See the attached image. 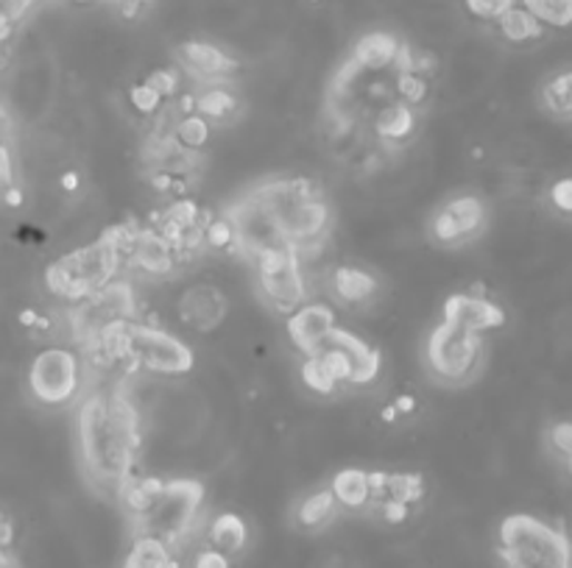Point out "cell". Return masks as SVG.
<instances>
[{"label":"cell","mask_w":572,"mask_h":568,"mask_svg":"<svg viewBox=\"0 0 572 568\" xmlns=\"http://www.w3.org/2000/svg\"><path fill=\"white\" fill-rule=\"evenodd\" d=\"M494 26H497V34L503 37L509 46H531V42L544 40V34L550 31L548 26L539 23V20L533 18L525 7H520V3L511 7Z\"/></svg>","instance_id":"obj_22"},{"label":"cell","mask_w":572,"mask_h":568,"mask_svg":"<svg viewBox=\"0 0 572 568\" xmlns=\"http://www.w3.org/2000/svg\"><path fill=\"white\" fill-rule=\"evenodd\" d=\"M3 201H7V207L12 209L23 207V190H20L18 185H9L7 190H3Z\"/></svg>","instance_id":"obj_39"},{"label":"cell","mask_w":572,"mask_h":568,"mask_svg":"<svg viewBox=\"0 0 572 568\" xmlns=\"http://www.w3.org/2000/svg\"><path fill=\"white\" fill-rule=\"evenodd\" d=\"M486 223L489 209L481 196H455L436 209L431 218V235L444 246H455L481 237Z\"/></svg>","instance_id":"obj_9"},{"label":"cell","mask_w":572,"mask_h":568,"mask_svg":"<svg viewBox=\"0 0 572 568\" xmlns=\"http://www.w3.org/2000/svg\"><path fill=\"white\" fill-rule=\"evenodd\" d=\"M76 3H90V0H76Z\"/></svg>","instance_id":"obj_44"},{"label":"cell","mask_w":572,"mask_h":568,"mask_svg":"<svg viewBox=\"0 0 572 568\" xmlns=\"http://www.w3.org/2000/svg\"><path fill=\"white\" fill-rule=\"evenodd\" d=\"M338 510L341 507L335 501L333 490L318 488L299 501V507H296V524L302 529H307V532H318V529L329 527L335 521Z\"/></svg>","instance_id":"obj_23"},{"label":"cell","mask_w":572,"mask_h":568,"mask_svg":"<svg viewBox=\"0 0 572 568\" xmlns=\"http://www.w3.org/2000/svg\"><path fill=\"white\" fill-rule=\"evenodd\" d=\"M129 101L140 114H157L159 107H162V98H159L157 92L146 84V81H140V84L131 87Z\"/></svg>","instance_id":"obj_35"},{"label":"cell","mask_w":572,"mask_h":568,"mask_svg":"<svg viewBox=\"0 0 572 568\" xmlns=\"http://www.w3.org/2000/svg\"><path fill=\"white\" fill-rule=\"evenodd\" d=\"M252 265L257 270V285H260L263 301L274 312L288 318L307 301V279L294 246L266 248L255 253Z\"/></svg>","instance_id":"obj_5"},{"label":"cell","mask_w":572,"mask_h":568,"mask_svg":"<svg viewBox=\"0 0 572 568\" xmlns=\"http://www.w3.org/2000/svg\"><path fill=\"white\" fill-rule=\"evenodd\" d=\"M29 388L40 405H68L81 388V360L65 346H48L31 360Z\"/></svg>","instance_id":"obj_7"},{"label":"cell","mask_w":572,"mask_h":568,"mask_svg":"<svg viewBox=\"0 0 572 568\" xmlns=\"http://www.w3.org/2000/svg\"><path fill=\"white\" fill-rule=\"evenodd\" d=\"M338 321H335V310L322 301H305L296 312H290L285 318V329H288V338L296 349L305 357L316 355L324 343L329 340V335L335 332Z\"/></svg>","instance_id":"obj_11"},{"label":"cell","mask_w":572,"mask_h":568,"mask_svg":"<svg viewBox=\"0 0 572 568\" xmlns=\"http://www.w3.org/2000/svg\"><path fill=\"white\" fill-rule=\"evenodd\" d=\"M238 98L233 90L221 84H210L196 96V114H201L205 120H227L238 112Z\"/></svg>","instance_id":"obj_26"},{"label":"cell","mask_w":572,"mask_h":568,"mask_svg":"<svg viewBox=\"0 0 572 568\" xmlns=\"http://www.w3.org/2000/svg\"><path fill=\"white\" fill-rule=\"evenodd\" d=\"M335 501H338L341 510H366L372 507V485H368V471L363 468H344L333 477L329 482Z\"/></svg>","instance_id":"obj_21"},{"label":"cell","mask_w":572,"mask_h":568,"mask_svg":"<svg viewBox=\"0 0 572 568\" xmlns=\"http://www.w3.org/2000/svg\"><path fill=\"white\" fill-rule=\"evenodd\" d=\"M544 446H548L550 457L564 466L566 477L572 479V418H559L544 432Z\"/></svg>","instance_id":"obj_28"},{"label":"cell","mask_w":572,"mask_h":568,"mask_svg":"<svg viewBox=\"0 0 572 568\" xmlns=\"http://www.w3.org/2000/svg\"><path fill=\"white\" fill-rule=\"evenodd\" d=\"M129 262L146 276H168L170 270L176 268L179 259H176L174 246H170V242L165 240L157 229H154V226L151 229H142L140 226L135 248H131Z\"/></svg>","instance_id":"obj_15"},{"label":"cell","mask_w":572,"mask_h":568,"mask_svg":"<svg viewBox=\"0 0 572 568\" xmlns=\"http://www.w3.org/2000/svg\"><path fill=\"white\" fill-rule=\"evenodd\" d=\"M201 505H205V488L196 479H165L157 499L137 518V527L174 549L181 540L190 538L199 521Z\"/></svg>","instance_id":"obj_4"},{"label":"cell","mask_w":572,"mask_h":568,"mask_svg":"<svg viewBox=\"0 0 572 568\" xmlns=\"http://www.w3.org/2000/svg\"><path fill=\"white\" fill-rule=\"evenodd\" d=\"M210 134H213L210 120H205L201 114L190 112V114H181V118L176 120L174 131H170V140H174V146L181 148V151L196 153V151H201L207 142H210Z\"/></svg>","instance_id":"obj_25"},{"label":"cell","mask_w":572,"mask_h":568,"mask_svg":"<svg viewBox=\"0 0 572 568\" xmlns=\"http://www.w3.org/2000/svg\"><path fill=\"white\" fill-rule=\"evenodd\" d=\"M302 379H305L307 388L313 390V393H322V396H333L335 390H338V385L329 379V373L324 371L322 362L316 360V357H307L305 366H302Z\"/></svg>","instance_id":"obj_32"},{"label":"cell","mask_w":572,"mask_h":568,"mask_svg":"<svg viewBox=\"0 0 572 568\" xmlns=\"http://www.w3.org/2000/svg\"><path fill=\"white\" fill-rule=\"evenodd\" d=\"M329 288L344 305H368L377 293V279L357 265H338L329 273Z\"/></svg>","instance_id":"obj_18"},{"label":"cell","mask_w":572,"mask_h":568,"mask_svg":"<svg viewBox=\"0 0 572 568\" xmlns=\"http://www.w3.org/2000/svg\"><path fill=\"white\" fill-rule=\"evenodd\" d=\"M548 203L559 218L572 220V176H559L548 187Z\"/></svg>","instance_id":"obj_30"},{"label":"cell","mask_w":572,"mask_h":568,"mask_svg":"<svg viewBox=\"0 0 572 568\" xmlns=\"http://www.w3.org/2000/svg\"><path fill=\"white\" fill-rule=\"evenodd\" d=\"M59 187H62L68 196H76V192H79V187H81L79 173H76V170H68V173H62V179H59Z\"/></svg>","instance_id":"obj_38"},{"label":"cell","mask_w":572,"mask_h":568,"mask_svg":"<svg viewBox=\"0 0 572 568\" xmlns=\"http://www.w3.org/2000/svg\"><path fill=\"white\" fill-rule=\"evenodd\" d=\"M227 218L233 220L235 226V246H238L249 259L255 257V253L266 251V248L290 246L277 212L268 207V201L257 190L240 198V201L229 209Z\"/></svg>","instance_id":"obj_8"},{"label":"cell","mask_w":572,"mask_h":568,"mask_svg":"<svg viewBox=\"0 0 572 568\" xmlns=\"http://www.w3.org/2000/svg\"><path fill=\"white\" fill-rule=\"evenodd\" d=\"M505 568H572V538L564 527L531 512H511L497 527Z\"/></svg>","instance_id":"obj_2"},{"label":"cell","mask_w":572,"mask_h":568,"mask_svg":"<svg viewBox=\"0 0 572 568\" xmlns=\"http://www.w3.org/2000/svg\"><path fill=\"white\" fill-rule=\"evenodd\" d=\"M3 568H23V566H20V562H18V557H14V560L9 562V566H3Z\"/></svg>","instance_id":"obj_43"},{"label":"cell","mask_w":572,"mask_h":568,"mask_svg":"<svg viewBox=\"0 0 572 568\" xmlns=\"http://www.w3.org/2000/svg\"><path fill=\"white\" fill-rule=\"evenodd\" d=\"M548 29H572V0H516Z\"/></svg>","instance_id":"obj_27"},{"label":"cell","mask_w":572,"mask_h":568,"mask_svg":"<svg viewBox=\"0 0 572 568\" xmlns=\"http://www.w3.org/2000/svg\"><path fill=\"white\" fill-rule=\"evenodd\" d=\"M174 557V549L165 540L140 532L131 544L129 555H126L124 568H165Z\"/></svg>","instance_id":"obj_24"},{"label":"cell","mask_w":572,"mask_h":568,"mask_svg":"<svg viewBox=\"0 0 572 568\" xmlns=\"http://www.w3.org/2000/svg\"><path fill=\"white\" fill-rule=\"evenodd\" d=\"M374 134L379 137L388 146H397V142L408 140L416 129V109L408 107L403 101H392L386 107H379L374 112Z\"/></svg>","instance_id":"obj_20"},{"label":"cell","mask_w":572,"mask_h":568,"mask_svg":"<svg viewBox=\"0 0 572 568\" xmlns=\"http://www.w3.org/2000/svg\"><path fill=\"white\" fill-rule=\"evenodd\" d=\"M394 407H397L400 416H408V412L416 410V401L411 399V396H400V399L394 401Z\"/></svg>","instance_id":"obj_41"},{"label":"cell","mask_w":572,"mask_h":568,"mask_svg":"<svg viewBox=\"0 0 572 568\" xmlns=\"http://www.w3.org/2000/svg\"><path fill=\"white\" fill-rule=\"evenodd\" d=\"M194 568H233V560L224 557L221 551H216L207 546V549H201L199 555L194 557Z\"/></svg>","instance_id":"obj_36"},{"label":"cell","mask_w":572,"mask_h":568,"mask_svg":"<svg viewBox=\"0 0 572 568\" xmlns=\"http://www.w3.org/2000/svg\"><path fill=\"white\" fill-rule=\"evenodd\" d=\"M379 516L386 518L388 524H403L405 518L411 516V507L408 505H397V501H386V505H377Z\"/></svg>","instance_id":"obj_37"},{"label":"cell","mask_w":572,"mask_h":568,"mask_svg":"<svg viewBox=\"0 0 572 568\" xmlns=\"http://www.w3.org/2000/svg\"><path fill=\"white\" fill-rule=\"evenodd\" d=\"M205 246L218 248V251L235 246V226H233V220L227 218V215H224V218H207Z\"/></svg>","instance_id":"obj_31"},{"label":"cell","mask_w":572,"mask_h":568,"mask_svg":"<svg viewBox=\"0 0 572 568\" xmlns=\"http://www.w3.org/2000/svg\"><path fill=\"white\" fill-rule=\"evenodd\" d=\"M539 109L559 123H572V64L553 70L539 84Z\"/></svg>","instance_id":"obj_17"},{"label":"cell","mask_w":572,"mask_h":568,"mask_svg":"<svg viewBox=\"0 0 572 568\" xmlns=\"http://www.w3.org/2000/svg\"><path fill=\"white\" fill-rule=\"evenodd\" d=\"M14 560V555H12V549H0V568L3 566H9V562Z\"/></svg>","instance_id":"obj_42"},{"label":"cell","mask_w":572,"mask_h":568,"mask_svg":"<svg viewBox=\"0 0 572 568\" xmlns=\"http://www.w3.org/2000/svg\"><path fill=\"white\" fill-rule=\"evenodd\" d=\"M427 92H431V79L414 73V70H400L397 81H394V96H397V101L416 109L427 101Z\"/></svg>","instance_id":"obj_29"},{"label":"cell","mask_w":572,"mask_h":568,"mask_svg":"<svg viewBox=\"0 0 572 568\" xmlns=\"http://www.w3.org/2000/svg\"><path fill=\"white\" fill-rule=\"evenodd\" d=\"M227 296L216 285H196L185 290L179 299V318L181 323L194 329V332H213L227 318Z\"/></svg>","instance_id":"obj_13"},{"label":"cell","mask_w":572,"mask_h":568,"mask_svg":"<svg viewBox=\"0 0 572 568\" xmlns=\"http://www.w3.org/2000/svg\"><path fill=\"white\" fill-rule=\"evenodd\" d=\"M40 312H37V310H23V312H20V318H18V321H20V327H23V329H37V323H40Z\"/></svg>","instance_id":"obj_40"},{"label":"cell","mask_w":572,"mask_h":568,"mask_svg":"<svg viewBox=\"0 0 572 568\" xmlns=\"http://www.w3.org/2000/svg\"><path fill=\"white\" fill-rule=\"evenodd\" d=\"M246 544H249V527L238 512H221L207 527V546L221 551L229 560L238 557L246 549Z\"/></svg>","instance_id":"obj_19"},{"label":"cell","mask_w":572,"mask_h":568,"mask_svg":"<svg viewBox=\"0 0 572 568\" xmlns=\"http://www.w3.org/2000/svg\"><path fill=\"white\" fill-rule=\"evenodd\" d=\"M442 321L453 327L466 329V332L486 335L492 329L505 327V310L497 301L489 299L481 290H466V293H453L442 307Z\"/></svg>","instance_id":"obj_10"},{"label":"cell","mask_w":572,"mask_h":568,"mask_svg":"<svg viewBox=\"0 0 572 568\" xmlns=\"http://www.w3.org/2000/svg\"><path fill=\"white\" fill-rule=\"evenodd\" d=\"M483 357H486L483 335L466 332V329L444 321L433 329L425 346L427 368L438 379L453 385H464L472 377H477V371L483 368Z\"/></svg>","instance_id":"obj_6"},{"label":"cell","mask_w":572,"mask_h":568,"mask_svg":"<svg viewBox=\"0 0 572 568\" xmlns=\"http://www.w3.org/2000/svg\"><path fill=\"white\" fill-rule=\"evenodd\" d=\"M176 57L187 73L205 81V84H218V81H227L238 73V62L213 42L187 40L176 48Z\"/></svg>","instance_id":"obj_12"},{"label":"cell","mask_w":572,"mask_h":568,"mask_svg":"<svg viewBox=\"0 0 572 568\" xmlns=\"http://www.w3.org/2000/svg\"><path fill=\"white\" fill-rule=\"evenodd\" d=\"M327 343H333L335 349H341V355L349 360L352 368V385H368L377 379L379 373V355L366 343L363 338H357L355 332L344 327H335V332L329 335Z\"/></svg>","instance_id":"obj_16"},{"label":"cell","mask_w":572,"mask_h":568,"mask_svg":"<svg viewBox=\"0 0 572 568\" xmlns=\"http://www.w3.org/2000/svg\"><path fill=\"white\" fill-rule=\"evenodd\" d=\"M120 265H124V259H120L118 248L101 235L98 240L53 259L46 270V285L57 299L79 305L87 296L101 290L103 285L118 279Z\"/></svg>","instance_id":"obj_3"},{"label":"cell","mask_w":572,"mask_h":568,"mask_svg":"<svg viewBox=\"0 0 572 568\" xmlns=\"http://www.w3.org/2000/svg\"><path fill=\"white\" fill-rule=\"evenodd\" d=\"M464 7L472 18L483 23H497L511 7H516V0H464Z\"/></svg>","instance_id":"obj_33"},{"label":"cell","mask_w":572,"mask_h":568,"mask_svg":"<svg viewBox=\"0 0 572 568\" xmlns=\"http://www.w3.org/2000/svg\"><path fill=\"white\" fill-rule=\"evenodd\" d=\"M146 84L151 87L162 101H168V98H174L176 90H179V73H176L174 68H157L148 76Z\"/></svg>","instance_id":"obj_34"},{"label":"cell","mask_w":572,"mask_h":568,"mask_svg":"<svg viewBox=\"0 0 572 568\" xmlns=\"http://www.w3.org/2000/svg\"><path fill=\"white\" fill-rule=\"evenodd\" d=\"M400 51H403V42L394 34H388V31H368V34H363L361 40L352 46L349 62L355 64L361 73L379 76L397 64Z\"/></svg>","instance_id":"obj_14"},{"label":"cell","mask_w":572,"mask_h":568,"mask_svg":"<svg viewBox=\"0 0 572 568\" xmlns=\"http://www.w3.org/2000/svg\"><path fill=\"white\" fill-rule=\"evenodd\" d=\"M79 446L92 482L124 488L140 455V416L131 396H90L79 410Z\"/></svg>","instance_id":"obj_1"}]
</instances>
